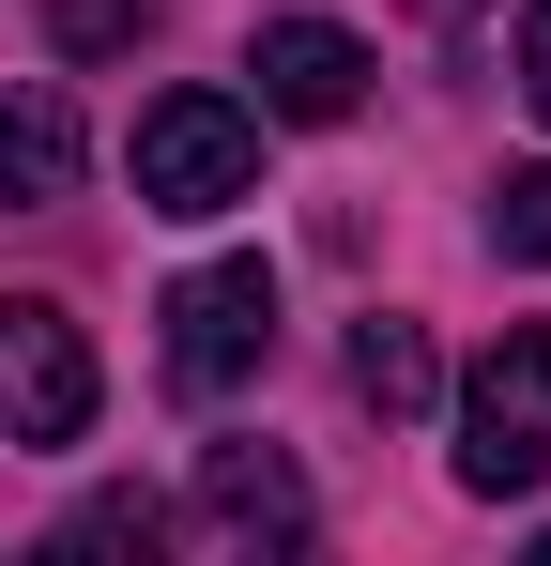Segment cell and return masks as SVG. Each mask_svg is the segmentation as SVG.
<instances>
[{
    "label": "cell",
    "instance_id": "30bf717a",
    "mask_svg": "<svg viewBox=\"0 0 551 566\" xmlns=\"http://www.w3.org/2000/svg\"><path fill=\"white\" fill-rule=\"evenodd\" d=\"M154 536H169V505H154V490H92L77 521H62V552H154Z\"/></svg>",
    "mask_w": 551,
    "mask_h": 566
},
{
    "label": "cell",
    "instance_id": "8fae6325",
    "mask_svg": "<svg viewBox=\"0 0 551 566\" xmlns=\"http://www.w3.org/2000/svg\"><path fill=\"white\" fill-rule=\"evenodd\" d=\"M490 245L506 261H551V169H506L490 185Z\"/></svg>",
    "mask_w": 551,
    "mask_h": 566
},
{
    "label": "cell",
    "instance_id": "7a4b0ae2",
    "mask_svg": "<svg viewBox=\"0 0 551 566\" xmlns=\"http://www.w3.org/2000/svg\"><path fill=\"white\" fill-rule=\"evenodd\" d=\"M261 199V107L246 93H154L138 107V214H230Z\"/></svg>",
    "mask_w": 551,
    "mask_h": 566
},
{
    "label": "cell",
    "instance_id": "3957f363",
    "mask_svg": "<svg viewBox=\"0 0 551 566\" xmlns=\"http://www.w3.org/2000/svg\"><path fill=\"white\" fill-rule=\"evenodd\" d=\"M154 322H169V382L184 398H230L246 368H276V261H199Z\"/></svg>",
    "mask_w": 551,
    "mask_h": 566
},
{
    "label": "cell",
    "instance_id": "7c38bea8",
    "mask_svg": "<svg viewBox=\"0 0 551 566\" xmlns=\"http://www.w3.org/2000/svg\"><path fill=\"white\" fill-rule=\"evenodd\" d=\"M521 93H537V123H551V0L521 15Z\"/></svg>",
    "mask_w": 551,
    "mask_h": 566
},
{
    "label": "cell",
    "instance_id": "9c48e42d",
    "mask_svg": "<svg viewBox=\"0 0 551 566\" xmlns=\"http://www.w3.org/2000/svg\"><path fill=\"white\" fill-rule=\"evenodd\" d=\"M154 15H169V0H46V46H62V62H123Z\"/></svg>",
    "mask_w": 551,
    "mask_h": 566
},
{
    "label": "cell",
    "instance_id": "277c9868",
    "mask_svg": "<svg viewBox=\"0 0 551 566\" xmlns=\"http://www.w3.org/2000/svg\"><path fill=\"white\" fill-rule=\"evenodd\" d=\"M92 398H107V382H92V337L46 291H0V429H15V444H77Z\"/></svg>",
    "mask_w": 551,
    "mask_h": 566
},
{
    "label": "cell",
    "instance_id": "6da1fadb",
    "mask_svg": "<svg viewBox=\"0 0 551 566\" xmlns=\"http://www.w3.org/2000/svg\"><path fill=\"white\" fill-rule=\"evenodd\" d=\"M459 490H475V505L551 490V322H506V337L459 368Z\"/></svg>",
    "mask_w": 551,
    "mask_h": 566
},
{
    "label": "cell",
    "instance_id": "5b68a950",
    "mask_svg": "<svg viewBox=\"0 0 551 566\" xmlns=\"http://www.w3.org/2000/svg\"><path fill=\"white\" fill-rule=\"evenodd\" d=\"M246 77H261V123H353L367 107V46L337 15H261L246 31Z\"/></svg>",
    "mask_w": 551,
    "mask_h": 566
},
{
    "label": "cell",
    "instance_id": "8992f818",
    "mask_svg": "<svg viewBox=\"0 0 551 566\" xmlns=\"http://www.w3.org/2000/svg\"><path fill=\"white\" fill-rule=\"evenodd\" d=\"M199 536L215 552H291L306 536V474L276 460V444H215L199 460Z\"/></svg>",
    "mask_w": 551,
    "mask_h": 566
},
{
    "label": "cell",
    "instance_id": "ba28073f",
    "mask_svg": "<svg viewBox=\"0 0 551 566\" xmlns=\"http://www.w3.org/2000/svg\"><path fill=\"white\" fill-rule=\"evenodd\" d=\"M353 398L383 413V429H414V413L445 398V353H429L414 322H353Z\"/></svg>",
    "mask_w": 551,
    "mask_h": 566
},
{
    "label": "cell",
    "instance_id": "4fadbf2b",
    "mask_svg": "<svg viewBox=\"0 0 551 566\" xmlns=\"http://www.w3.org/2000/svg\"><path fill=\"white\" fill-rule=\"evenodd\" d=\"M429 15H459V0H429Z\"/></svg>",
    "mask_w": 551,
    "mask_h": 566
},
{
    "label": "cell",
    "instance_id": "52a82bcc",
    "mask_svg": "<svg viewBox=\"0 0 551 566\" xmlns=\"http://www.w3.org/2000/svg\"><path fill=\"white\" fill-rule=\"evenodd\" d=\"M77 185V107L62 93H0V214H46Z\"/></svg>",
    "mask_w": 551,
    "mask_h": 566
}]
</instances>
